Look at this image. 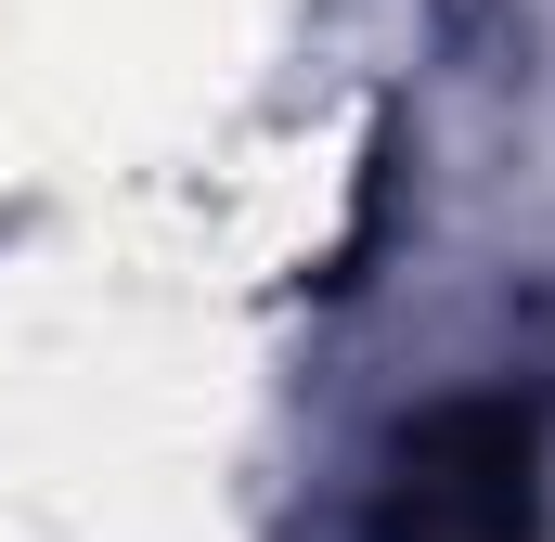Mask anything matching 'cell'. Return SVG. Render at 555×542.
<instances>
[{"mask_svg":"<svg viewBox=\"0 0 555 542\" xmlns=\"http://www.w3.org/2000/svg\"><path fill=\"white\" fill-rule=\"evenodd\" d=\"M543 452H555V426H543V401H517V388L426 401L414 426H388V452H375L362 542H555Z\"/></svg>","mask_w":555,"mask_h":542,"instance_id":"6da1fadb","label":"cell"}]
</instances>
